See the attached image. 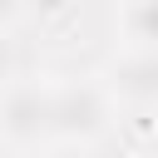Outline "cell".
Listing matches in <instances>:
<instances>
[{
  "label": "cell",
  "mask_w": 158,
  "mask_h": 158,
  "mask_svg": "<svg viewBox=\"0 0 158 158\" xmlns=\"http://www.w3.org/2000/svg\"><path fill=\"white\" fill-rule=\"evenodd\" d=\"M0 143L10 153H49V79H10L5 84Z\"/></svg>",
  "instance_id": "cell-2"
},
{
  "label": "cell",
  "mask_w": 158,
  "mask_h": 158,
  "mask_svg": "<svg viewBox=\"0 0 158 158\" xmlns=\"http://www.w3.org/2000/svg\"><path fill=\"white\" fill-rule=\"evenodd\" d=\"M104 84L118 104L128 109H158V49H133L123 44L118 59H109Z\"/></svg>",
  "instance_id": "cell-3"
},
{
  "label": "cell",
  "mask_w": 158,
  "mask_h": 158,
  "mask_svg": "<svg viewBox=\"0 0 158 158\" xmlns=\"http://www.w3.org/2000/svg\"><path fill=\"white\" fill-rule=\"evenodd\" d=\"M20 10H25V0H0V20H5V35H15V25H20Z\"/></svg>",
  "instance_id": "cell-5"
},
{
  "label": "cell",
  "mask_w": 158,
  "mask_h": 158,
  "mask_svg": "<svg viewBox=\"0 0 158 158\" xmlns=\"http://www.w3.org/2000/svg\"><path fill=\"white\" fill-rule=\"evenodd\" d=\"M118 40L133 49H158V0H118Z\"/></svg>",
  "instance_id": "cell-4"
},
{
  "label": "cell",
  "mask_w": 158,
  "mask_h": 158,
  "mask_svg": "<svg viewBox=\"0 0 158 158\" xmlns=\"http://www.w3.org/2000/svg\"><path fill=\"white\" fill-rule=\"evenodd\" d=\"M114 94L99 79H49V153H89L114 123Z\"/></svg>",
  "instance_id": "cell-1"
}]
</instances>
